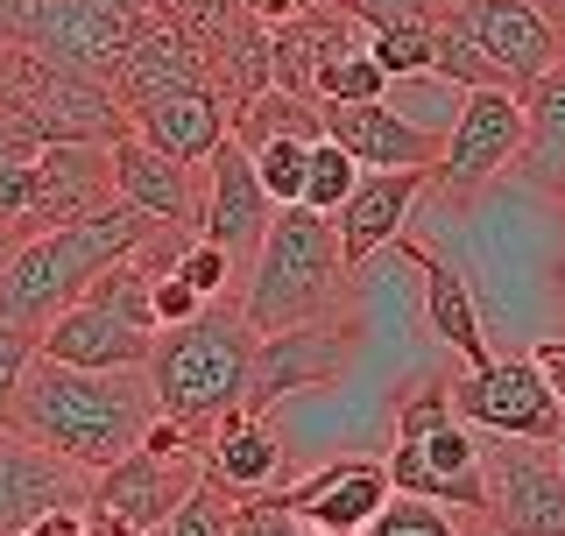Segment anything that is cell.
Instances as JSON below:
<instances>
[{
  "instance_id": "obj_1",
  "label": "cell",
  "mask_w": 565,
  "mask_h": 536,
  "mask_svg": "<svg viewBox=\"0 0 565 536\" xmlns=\"http://www.w3.org/2000/svg\"><path fill=\"white\" fill-rule=\"evenodd\" d=\"M156 424V396L141 367H64L50 353H35L22 388H14L8 431L57 452L64 467L106 473L114 459H128L141 431Z\"/></svg>"
},
{
  "instance_id": "obj_2",
  "label": "cell",
  "mask_w": 565,
  "mask_h": 536,
  "mask_svg": "<svg viewBox=\"0 0 565 536\" xmlns=\"http://www.w3.org/2000/svg\"><path fill=\"white\" fill-rule=\"evenodd\" d=\"M163 219L135 212L128 199H106L99 212L71 226H50L35 240H14L0 255V325H22L43 339V325L57 311H71L114 261H135V247L156 234Z\"/></svg>"
},
{
  "instance_id": "obj_3",
  "label": "cell",
  "mask_w": 565,
  "mask_h": 536,
  "mask_svg": "<svg viewBox=\"0 0 565 536\" xmlns=\"http://www.w3.org/2000/svg\"><path fill=\"white\" fill-rule=\"evenodd\" d=\"M255 325L241 318L234 297H212L199 318L163 325L149 339V396L156 417H170L177 431H191V444H205L226 417L247 403V367H255Z\"/></svg>"
},
{
  "instance_id": "obj_4",
  "label": "cell",
  "mask_w": 565,
  "mask_h": 536,
  "mask_svg": "<svg viewBox=\"0 0 565 536\" xmlns=\"http://www.w3.org/2000/svg\"><path fill=\"white\" fill-rule=\"evenodd\" d=\"M347 255H340V226L332 212L311 205H276L269 234L247 255V282H241V318L255 332H282V325H311V318L340 311L347 290Z\"/></svg>"
},
{
  "instance_id": "obj_5",
  "label": "cell",
  "mask_w": 565,
  "mask_h": 536,
  "mask_svg": "<svg viewBox=\"0 0 565 536\" xmlns=\"http://www.w3.org/2000/svg\"><path fill=\"white\" fill-rule=\"evenodd\" d=\"M0 106L22 114L43 141H114L128 128L114 85L93 71H71L57 57H35V50L8 43L0 50Z\"/></svg>"
},
{
  "instance_id": "obj_6",
  "label": "cell",
  "mask_w": 565,
  "mask_h": 536,
  "mask_svg": "<svg viewBox=\"0 0 565 536\" xmlns=\"http://www.w3.org/2000/svg\"><path fill=\"white\" fill-rule=\"evenodd\" d=\"M446 396H452V417L473 424L488 438H537L552 444L565 431V409L558 396L544 388V374L530 353H488V361L446 374Z\"/></svg>"
},
{
  "instance_id": "obj_7",
  "label": "cell",
  "mask_w": 565,
  "mask_h": 536,
  "mask_svg": "<svg viewBox=\"0 0 565 536\" xmlns=\"http://www.w3.org/2000/svg\"><path fill=\"white\" fill-rule=\"evenodd\" d=\"M199 480H205L199 452H149V444H135L128 459H114L106 473H93L85 536H149L170 508L191 502Z\"/></svg>"
},
{
  "instance_id": "obj_8",
  "label": "cell",
  "mask_w": 565,
  "mask_h": 536,
  "mask_svg": "<svg viewBox=\"0 0 565 536\" xmlns=\"http://www.w3.org/2000/svg\"><path fill=\"white\" fill-rule=\"evenodd\" d=\"M149 22L156 14L128 8V0H22V50L57 57L71 71H93V78H114V64L128 57V43Z\"/></svg>"
},
{
  "instance_id": "obj_9",
  "label": "cell",
  "mask_w": 565,
  "mask_h": 536,
  "mask_svg": "<svg viewBox=\"0 0 565 536\" xmlns=\"http://www.w3.org/2000/svg\"><path fill=\"white\" fill-rule=\"evenodd\" d=\"M516 149H523V99L502 93V85H473L459 99L446 141H438V163H431L438 199H452V205L473 199L502 170H516Z\"/></svg>"
},
{
  "instance_id": "obj_10",
  "label": "cell",
  "mask_w": 565,
  "mask_h": 536,
  "mask_svg": "<svg viewBox=\"0 0 565 536\" xmlns=\"http://www.w3.org/2000/svg\"><path fill=\"white\" fill-rule=\"evenodd\" d=\"M481 480H488L481 515L502 536H565V473L552 444L481 431Z\"/></svg>"
},
{
  "instance_id": "obj_11",
  "label": "cell",
  "mask_w": 565,
  "mask_h": 536,
  "mask_svg": "<svg viewBox=\"0 0 565 536\" xmlns=\"http://www.w3.org/2000/svg\"><path fill=\"white\" fill-rule=\"evenodd\" d=\"M353 325L347 318H311V325H282L255 339V367H247V403L255 417H269L282 396H305V388H332L353 367Z\"/></svg>"
},
{
  "instance_id": "obj_12",
  "label": "cell",
  "mask_w": 565,
  "mask_h": 536,
  "mask_svg": "<svg viewBox=\"0 0 565 536\" xmlns=\"http://www.w3.org/2000/svg\"><path fill=\"white\" fill-rule=\"evenodd\" d=\"M388 487L417 494V502H438L452 515H481L488 508V480H481V431L473 424H431L424 438H396V452L382 459Z\"/></svg>"
},
{
  "instance_id": "obj_13",
  "label": "cell",
  "mask_w": 565,
  "mask_h": 536,
  "mask_svg": "<svg viewBox=\"0 0 565 536\" xmlns=\"http://www.w3.org/2000/svg\"><path fill=\"white\" fill-rule=\"evenodd\" d=\"M388 467L382 459H361V452H347V459H326L318 473L305 480H282V487H269V502L282 515H297L311 536H361L375 515L388 508Z\"/></svg>"
},
{
  "instance_id": "obj_14",
  "label": "cell",
  "mask_w": 565,
  "mask_h": 536,
  "mask_svg": "<svg viewBox=\"0 0 565 536\" xmlns=\"http://www.w3.org/2000/svg\"><path fill=\"white\" fill-rule=\"evenodd\" d=\"M452 22L488 50V64L509 78L516 99L530 93V78H544V71L565 57V35H558V22L537 8V0H467Z\"/></svg>"
},
{
  "instance_id": "obj_15",
  "label": "cell",
  "mask_w": 565,
  "mask_h": 536,
  "mask_svg": "<svg viewBox=\"0 0 565 536\" xmlns=\"http://www.w3.org/2000/svg\"><path fill=\"white\" fill-rule=\"evenodd\" d=\"M269 212L276 199L262 191V176L255 163H247V149L234 135L220 141V149L205 156V212H199V240L212 247H226L234 261H247L262 247V234H269Z\"/></svg>"
},
{
  "instance_id": "obj_16",
  "label": "cell",
  "mask_w": 565,
  "mask_h": 536,
  "mask_svg": "<svg viewBox=\"0 0 565 536\" xmlns=\"http://www.w3.org/2000/svg\"><path fill=\"white\" fill-rule=\"evenodd\" d=\"M106 156H114V199H128L135 212H149V219L163 226H191L199 234V212H205V170L177 163V156L149 149L135 128H120L106 141Z\"/></svg>"
},
{
  "instance_id": "obj_17",
  "label": "cell",
  "mask_w": 565,
  "mask_h": 536,
  "mask_svg": "<svg viewBox=\"0 0 565 536\" xmlns=\"http://www.w3.org/2000/svg\"><path fill=\"white\" fill-rule=\"evenodd\" d=\"M85 494H93L85 467H64L57 452H43V444L14 438L0 424V536H22L50 508H85Z\"/></svg>"
},
{
  "instance_id": "obj_18",
  "label": "cell",
  "mask_w": 565,
  "mask_h": 536,
  "mask_svg": "<svg viewBox=\"0 0 565 536\" xmlns=\"http://www.w3.org/2000/svg\"><path fill=\"white\" fill-rule=\"evenodd\" d=\"M326 114V135L340 141L361 170H431L438 163V141L431 128L403 120L388 99H353V106H318Z\"/></svg>"
},
{
  "instance_id": "obj_19",
  "label": "cell",
  "mask_w": 565,
  "mask_h": 536,
  "mask_svg": "<svg viewBox=\"0 0 565 536\" xmlns=\"http://www.w3.org/2000/svg\"><path fill=\"white\" fill-rule=\"evenodd\" d=\"M424 191H431V170H361V184H353L340 199V212H332L347 268H361L367 255L396 247L403 219H411V205L424 199Z\"/></svg>"
},
{
  "instance_id": "obj_20",
  "label": "cell",
  "mask_w": 565,
  "mask_h": 536,
  "mask_svg": "<svg viewBox=\"0 0 565 536\" xmlns=\"http://www.w3.org/2000/svg\"><path fill=\"white\" fill-rule=\"evenodd\" d=\"M128 128L149 141V149H163V156H177V163H191V170H205V156L234 135V114H226V99L212 93V85H184V93L128 106Z\"/></svg>"
},
{
  "instance_id": "obj_21",
  "label": "cell",
  "mask_w": 565,
  "mask_h": 536,
  "mask_svg": "<svg viewBox=\"0 0 565 536\" xmlns=\"http://www.w3.org/2000/svg\"><path fill=\"white\" fill-rule=\"evenodd\" d=\"M396 255L417 268V282H424V318H431V332L446 339V346L459 353V361H488V339H481V297H473V282H467V268H459L452 255H438L431 240H417V234H396Z\"/></svg>"
},
{
  "instance_id": "obj_22",
  "label": "cell",
  "mask_w": 565,
  "mask_h": 536,
  "mask_svg": "<svg viewBox=\"0 0 565 536\" xmlns=\"http://www.w3.org/2000/svg\"><path fill=\"white\" fill-rule=\"evenodd\" d=\"M114 99H120V114L141 99H163V93H184V85H212V64H205V50L191 43L177 22H149L128 43V57L114 64Z\"/></svg>"
},
{
  "instance_id": "obj_23",
  "label": "cell",
  "mask_w": 565,
  "mask_h": 536,
  "mask_svg": "<svg viewBox=\"0 0 565 536\" xmlns=\"http://www.w3.org/2000/svg\"><path fill=\"white\" fill-rule=\"evenodd\" d=\"M149 339L156 332H141V325H128V318H114L106 303L78 297L71 311H57L43 325L35 353H50V361H64V367H141L149 361Z\"/></svg>"
},
{
  "instance_id": "obj_24",
  "label": "cell",
  "mask_w": 565,
  "mask_h": 536,
  "mask_svg": "<svg viewBox=\"0 0 565 536\" xmlns=\"http://www.w3.org/2000/svg\"><path fill=\"white\" fill-rule=\"evenodd\" d=\"M199 459H205V480L226 487L234 502L282 487V438L269 431V417H255V409H234V417L199 444Z\"/></svg>"
},
{
  "instance_id": "obj_25",
  "label": "cell",
  "mask_w": 565,
  "mask_h": 536,
  "mask_svg": "<svg viewBox=\"0 0 565 536\" xmlns=\"http://www.w3.org/2000/svg\"><path fill=\"white\" fill-rule=\"evenodd\" d=\"M516 176L544 199H565V57L530 78L523 93V149H516Z\"/></svg>"
},
{
  "instance_id": "obj_26",
  "label": "cell",
  "mask_w": 565,
  "mask_h": 536,
  "mask_svg": "<svg viewBox=\"0 0 565 536\" xmlns=\"http://www.w3.org/2000/svg\"><path fill=\"white\" fill-rule=\"evenodd\" d=\"M318 141L326 135V114H318V99H305V93H282V85H269V93H255L234 114V141L241 149H262V141Z\"/></svg>"
},
{
  "instance_id": "obj_27",
  "label": "cell",
  "mask_w": 565,
  "mask_h": 536,
  "mask_svg": "<svg viewBox=\"0 0 565 536\" xmlns=\"http://www.w3.org/2000/svg\"><path fill=\"white\" fill-rule=\"evenodd\" d=\"M311 99L318 106H353V99H388V71L367 57V43H353L340 50V57H326L318 64V78H311Z\"/></svg>"
},
{
  "instance_id": "obj_28",
  "label": "cell",
  "mask_w": 565,
  "mask_h": 536,
  "mask_svg": "<svg viewBox=\"0 0 565 536\" xmlns=\"http://www.w3.org/2000/svg\"><path fill=\"white\" fill-rule=\"evenodd\" d=\"M431 78H452V85H467V93H473V85H502V93H509V78L488 64V50L473 43L459 22H438L431 29Z\"/></svg>"
},
{
  "instance_id": "obj_29",
  "label": "cell",
  "mask_w": 565,
  "mask_h": 536,
  "mask_svg": "<svg viewBox=\"0 0 565 536\" xmlns=\"http://www.w3.org/2000/svg\"><path fill=\"white\" fill-rule=\"evenodd\" d=\"M353 184H361V163H353V156H347L332 135H318V141H311V163H305V199H297V205L340 212V199H347Z\"/></svg>"
},
{
  "instance_id": "obj_30",
  "label": "cell",
  "mask_w": 565,
  "mask_h": 536,
  "mask_svg": "<svg viewBox=\"0 0 565 536\" xmlns=\"http://www.w3.org/2000/svg\"><path fill=\"white\" fill-rule=\"evenodd\" d=\"M234 515H241L234 494L212 487V480H199V487H191V502H184V508H170L149 536H234Z\"/></svg>"
},
{
  "instance_id": "obj_31",
  "label": "cell",
  "mask_w": 565,
  "mask_h": 536,
  "mask_svg": "<svg viewBox=\"0 0 565 536\" xmlns=\"http://www.w3.org/2000/svg\"><path fill=\"white\" fill-rule=\"evenodd\" d=\"M367 57H375L388 78H431V29H424V22L367 29Z\"/></svg>"
},
{
  "instance_id": "obj_32",
  "label": "cell",
  "mask_w": 565,
  "mask_h": 536,
  "mask_svg": "<svg viewBox=\"0 0 565 536\" xmlns=\"http://www.w3.org/2000/svg\"><path fill=\"white\" fill-rule=\"evenodd\" d=\"M361 536H467V515H452L438 502H417V494H388V508Z\"/></svg>"
},
{
  "instance_id": "obj_33",
  "label": "cell",
  "mask_w": 565,
  "mask_h": 536,
  "mask_svg": "<svg viewBox=\"0 0 565 536\" xmlns=\"http://www.w3.org/2000/svg\"><path fill=\"white\" fill-rule=\"evenodd\" d=\"M247 163H255L262 191H269L276 205H297L305 199V163H311V141H262V149H247Z\"/></svg>"
},
{
  "instance_id": "obj_34",
  "label": "cell",
  "mask_w": 565,
  "mask_h": 536,
  "mask_svg": "<svg viewBox=\"0 0 565 536\" xmlns=\"http://www.w3.org/2000/svg\"><path fill=\"white\" fill-rule=\"evenodd\" d=\"M332 8H347L353 22H367V29H388V22H424V29H438V22H452L467 0H332Z\"/></svg>"
},
{
  "instance_id": "obj_35",
  "label": "cell",
  "mask_w": 565,
  "mask_h": 536,
  "mask_svg": "<svg viewBox=\"0 0 565 536\" xmlns=\"http://www.w3.org/2000/svg\"><path fill=\"white\" fill-rule=\"evenodd\" d=\"M234 268H241V261L226 255V247H212V240H191L184 255H177V276H184L205 303H212V297H234Z\"/></svg>"
},
{
  "instance_id": "obj_36",
  "label": "cell",
  "mask_w": 565,
  "mask_h": 536,
  "mask_svg": "<svg viewBox=\"0 0 565 536\" xmlns=\"http://www.w3.org/2000/svg\"><path fill=\"white\" fill-rule=\"evenodd\" d=\"M149 303H156V325H184V318L205 311V297L191 290L177 268H156V276H149Z\"/></svg>"
},
{
  "instance_id": "obj_37",
  "label": "cell",
  "mask_w": 565,
  "mask_h": 536,
  "mask_svg": "<svg viewBox=\"0 0 565 536\" xmlns=\"http://www.w3.org/2000/svg\"><path fill=\"white\" fill-rule=\"evenodd\" d=\"M29 361H35V332L0 325V424H8V409H14V388H22Z\"/></svg>"
},
{
  "instance_id": "obj_38",
  "label": "cell",
  "mask_w": 565,
  "mask_h": 536,
  "mask_svg": "<svg viewBox=\"0 0 565 536\" xmlns=\"http://www.w3.org/2000/svg\"><path fill=\"white\" fill-rule=\"evenodd\" d=\"M234 536H311L297 515H282L269 494H247L241 502V515H234Z\"/></svg>"
},
{
  "instance_id": "obj_39",
  "label": "cell",
  "mask_w": 565,
  "mask_h": 536,
  "mask_svg": "<svg viewBox=\"0 0 565 536\" xmlns=\"http://www.w3.org/2000/svg\"><path fill=\"white\" fill-rule=\"evenodd\" d=\"M530 361H537V374H544V388L558 396V409H565V332H552V339H537L530 346Z\"/></svg>"
},
{
  "instance_id": "obj_40",
  "label": "cell",
  "mask_w": 565,
  "mask_h": 536,
  "mask_svg": "<svg viewBox=\"0 0 565 536\" xmlns=\"http://www.w3.org/2000/svg\"><path fill=\"white\" fill-rule=\"evenodd\" d=\"M22 536H85V508H50V515H35Z\"/></svg>"
},
{
  "instance_id": "obj_41",
  "label": "cell",
  "mask_w": 565,
  "mask_h": 536,
  "mask_svg": "<svg viewBox=\"0 0 565 536\" xmlns=\"http://www.w3.org/2000/svg\"><path fill=\"white\" fill-rule=\"evenodd\" d=\"M22 43V0H0V50Z\"/></svg>"
},
{
  "instance_id": "obj_42",
  "label": "cell",
  "mask_w": 565,
  "mask_h": 536,
  "mask_svg": "<svg viewBox=\"0 0 565 536\" xmlns=\"http://www.w3.org/2000/svg\"><path fill=\"white\" fill-rule=\"evenodd\" d=\"M467 536H502V529H494L488 515H467Z\"/></svg>"
},
{
  "instance_id": "obj_43",
  "label": "cell",
  "mask_w": 565,
  "mask_h": 536,
  "mask_svg": "<svg viewBox=\"0 0 565 536\" xmlns=\"http://www.w3.org/2000/svg\"><path fill=\"white\" fill-rule=\"evenodd\" d=\"M128 8H149V0H128Z\"/></svg>"
},
{
  "instance_id": "obj_44",
  "label": "cell",
  "mask_w": 565,
  "mask_h": 536,
  "mask_svg": "<svg viewBox=\"0 0 565 536\" xmlns=\"http://www.w3.org/2000/svg\"><path fill=\"white\" fill-rule=\"evenodd\" d=\"M558 282H565V261H558Z\"/></svg>"
}]
</instances>
